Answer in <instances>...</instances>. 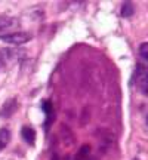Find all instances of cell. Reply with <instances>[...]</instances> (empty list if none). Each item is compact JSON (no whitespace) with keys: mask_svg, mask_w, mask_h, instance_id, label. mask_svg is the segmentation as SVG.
<instances>
[{"mask_svg":"<svg viewBox=\"0 0 148 160\" xmlns=\"http://www.w3.org/2000/svg\"><path fill=\"white\" fill-rule=\"evenodd\" d=\"M13 25H17V19H15V18H2V19H0V30L11 28Z\"/></svg>","mask_w":148,"mask_h":160,"instance_id":"obj_7","label":"cell"},{"mask_svg":"<svg viewBox=\"0 0 148 160\" xmlns=\"http://www.w3.org/2000/svg\"><path fill=\"white\" fill-rule=\"evenodd\" d=\"M31 37L33 36L30 33H25V31H17V33H9V34L0 36V39L5 43H9V45H24V43L30 42Z\"/></svg>","mask_w":148,"mask_h":160,"instance_id":"obj_1","label":"cell"},{"mask_svg":"<svg viewBox=\"0 0 148 160\" xmlns=\"http://www.w3.org/2000/svg\"><path fill=\"white\" fill-rule=\"evenodd\" d=\"M133 12H135V8L132 5L131 2H125L123 6H121V11H120V15L123 18H129L133 15Z\"/></svg>","mask_w":148,"mask_h":160,"instance_id":"obj_6","label":"cell"},{"mask_svg":"<svg viewBox=\"0 0 148 160\" xmlns=\"http://www.w3.org/2000/svg\"><path fill=\"white\" fill-rule=\"evenodd\" d=\"M147 125H148V116H147Z\"/></svg>","mask_w":148,"mask_h":160,"instance_id":"obj_10","label":"cell"},{"mask_svg":"<svg viewBox=\"0 0 148 160\" xmlns=\"http://www.w3.org/2000/svg\"><path fill=\"white\" fill-rule=\"evenodd\" d=\"M139 55L145 61H148V43H142V45L139 46Z\"/></svg>","mask_w":148,"mask_h":160,"instance_id":"obj_8","label":"cell"},{"mask_svg":"<svg viewBox=\"0 0 148 160\" xmlns=\"http://www.w3.org/2000/svg\"><path fill=\"white\" fill-rule=\"evenodd\" d=\"M21 135H22L24 141L25 142H28L30 145H33L36 141V132L33 128H30V126H24L22 129H21Z\"/></svg>","mask_w":148,"mask_h":160,"instance_id":"obj_3","label":"cell"},{"mask_svg":"<svg viewBox=\"0 0 148 160\" xmlns=\"http://www.w3.org/2000/svg\"><path fill=\"white\" fill-rule=\"evenodd\" d=\"M91 157V147L89 145H81L77 154L74 156V160H89Z\"/></svg>","mask_w":148,"mask_h":160,"instance_id":"obj_4","label":"cell"},{"mask_svg":"<svg viewBox=\"0 0 148 160\" xmlns=\"http://www.w3.org/2000/svg\"><path fill=\"white\" fill-rule=\"evenodd\" d=\"M133 160H138V159H133Z\"/></svg>","mask_w":148,"mask_h":160,"instance_id":"obj_11","label":"cell"},{"mask_svg":"<svg viewBox=\"0 0 148 160\" xmlns=\"http://www.w3.org/2000/svg\"><path fill=\"white\" fill-rule=\"evenodd\" d=\"M11 141V132L7 128H2L0 129V150H3Z\"/></svg>","mask_w":148,"mask_h":160,"instance_id":"obj_5","label":"cell"},{"mask_svg":"<svg viewBox=\"0 0 148 160\" xmlns=\"http://www.w3.org/2000/svg\"><path fill=\"white\" fill-rule=\"evenodd\" d=\"M2 67H3V62H2V61H0V68H2Z\"/></svg>","mask_w":148,"mask_h":160,"instance_id":"obj_9","label":"cell"},{"mask_svg":"<svg viewBox=\"0 0 148 160\" xmlns=\"http://www.w3.org/2000/svg\"><path fill=\"white\" fill-rule=\"evenodd\" d=\"M17 108H18L17 98H9V99L2 105V108H0V117H3V119H9V117L17 111Z\"/></svg>","mask_w":148,"mask_h":160,"instance_id":"obj_2","label":"cell"}]
</instances>
